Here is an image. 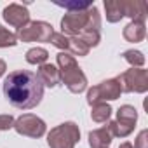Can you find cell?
<instances>
[{
  "instance_id": "obj_1",
  "label": "cell",
  "mask_w": 148,
  "mask_h": 148,
  "mask_svg": "<svg viewBox=\"0 0 148 148\" xmlns=\"http://www.w3.org/2000/svg\"><path fill=\"white\" fill-rule=\"evenodd\" d=\"M4 96L5 99L19 110L35 108L44 98V86L37 73L28 70L11 71L4 80Z\"/></svg>"
},
{
  "instance_id": "obj_2",
  "label": "cell",
  "mask_w": 148,
  "mask_h": 148,
  "mask_svg": "<svg viewBox=\"0 0 148 148\" xmlns=\"http://www.w3.org/2000/svg\"><path fill=\"white\" fill-rule=\"evenodd\" d=\"M101 16L96 5H91L84 11L66 12L61 19V33L66 37H80L87 32H99Z\"/></svg>"
},
{
  "instance_id": "obj_3",
  "label": "cell",
  "mask_w": 148,
  "mask_h": 148,
  "mask_svg": "<svg viewBox=\"0 0 148 148\" xmlns=\"http://www.w3.org/2000/svg\"><path fill=\"white\" fill-rule=\"evenodd\" d=\"M58 59V70L61 75V82L66 86V89L73 94H80L87 89V77L82 71V68L79 66V63L75 61L71 54L68 52H59L56 56Z\"/></svg>"
},
{
  "instance_id": "obj_4",
  "label": "cell",
  "mask_w": 148,
  "mask_h": 148,
  "mask_svg": "<svg viewBox=\"0 0 148 148\" xmlns=\"http://www.w3.org/2000/svg\"><path fill=\"white\" fill-rule=\"evenodd\" d=\"M80 139V129L75 122H63L47 134L49 148H75Z\"/></svg>"
},
{
  "instance_id": "obj_5",
  "label": "cell",
  "mask_w": 148,
  "mask_h": 148,
  "mask_svg": "<svg viewBox=\"0 0 148 148\" xmlns=\"http://www.w3.org/2000/svg\"><path fill=\"white\" fill-rule=\"evenodd\" d=\"M122 92H138L143 94L148 91V71L143 68H131L117 77Z\"/></svg>"
},
{
  "instance_id": "obj_6",
  "label": "cell",
  "mask_w": 148,
  "mask_h": 148,
  "mask_svg": "<svg viewBox=\"0 0 148 148\" xmlns=\"http://www.w3.org/2000/svg\"><path fill=\"white\" fill-rule=\"evenodd\" d=\"M120 94H122V87H120L119 80L108 79V80H103L101 84H98L87 91V103L92 106L94 103L113 101V99H119Z\"/></svg>"
},
{
  "instance_id": "obj_7",
  "label": "cell",
  "mask_w": 148,
  "mask_h": 148,
  "mask_svg": "<svg viewBox=\"0 0 148 148\" xmlns=\"http://www.w3.org/2000/svg\"><path fill=\"white\" fill-rule=\"evenodd\" d=\"M52 35H54V28L45 21H30L16 33V37L21 42H51Z\"/></svg>"
},
{
  "instance_id": "obj_8",
  "label": "cell",
  "mask_w": 148,
  "mask_h": 148,
  "mask_svg": "<svg viewBox=\"0 0 148 148\" xmlns=\"http://www.w3.org/2000/svg\"><path fill=\"white\" fill-rule=\"evenodd\" d=\"M14 129L21 136L42 138L45 134V131H47V125L40 117H37L33 113H25V115H21L19 119L14 120Z\"/></svg>"
},
{
  "instance_id": "obj_9",
  "label": "cell",
  "mask_w": 148,
  "mask_h": 148,
  "mask_svg": "<svg viewBox=\"0 0 148 148\" xmlns=\"http://www.w3.org/2000/svg\"><path fill=\"white\" fill-rule=\"evenodd\" d=\"M4 19L5 23H9L11 26L14 28H23L30 23V12L25 5H19V4H9L5 9H4Z\"/></svg>"
},
{
  "instance_id": "obj_10",
  "label": "cell",
  "mask_w": 148,
  "mask_h": 148,
  "mask_svg": "<svg viewBox=\"0 0 148 148\" xmlns=\"http://www.w3.org/2000/svg\"><path fill=\"white\" fill-rule=\"evenodd\" d=\"M37 77L40 79L42 86H45V87H56V86H59V82H61L59 70H58L54 64H51V63H44V64L38 66Z\"/></svg>"
},
{
  "instance_id": "obj_11",
  "label": "cell",
  "mask_w": 148,
  "mask_h": 148,
  "mask_svg": "<svg viewBox=\"0 0 148 148\" xmlns=\"http://www.w3.org/2000/svg\"><path fill=\"white\" fill-rule=\"evenodd\" d=\"M124 11L125 16L131 18V21H138V23H145L146 19V4L143 0H124Z\"/></svg>"
},
{
  "instance_id": "obj_12",
  "label": "cell",
  "mask_w": 148,
  "mask_h": 148,
  "mask_svg": "<svg viewBox=\"0 0 148 148\" xmlns=\"http://www.w3.org/2000/svg\"><path fill=\"white\" fill-rule=\"evenodd\" d=\"M112 134L108 131V127H99L89 132V146L91 148H108L112 143Z\"/></svg>"
},
{
  "instance_id": "obj_13",
  "label": "cell",
  "mask_w": 148,
  "mask_h": 148,
  "mask_svg": "<svg viewBox=\"0 0 148 148\" xmlns=\"http://www.w3.org/2000/svg\"><path fill=\"white\" fill-rule=\"evenodd\" d=\"M122 35H124V38H125L127 42H132V44L141 42V40L146 37V26H145V23L131 21V23L124 28Z\"/></svg>"
},
{
  "instance_id": "obj_14",
  "label": "cell",
  "mask_w": 148,
  "mask_h": 148,
  "mask_svg": "<svg viewBox=\"0 0 148 148\" xmlns=\"http://www.w3.org/2000/svg\"><path fill=\"white\" fill-rule=\"evenodd\" d=\"M105 11H106V19L110 23L120 21L125 16L124 0H105Z\"/></svg>"
},
{
  "instance_id": "obj_15",
  "label": "cell",
  "mask_w": 148,
  "mask_h": 148,
  "mask_svg": "<svg viewBox=\"0 0 148 148\" xmlns=\"http://www.w3.org/2000/svg\"><path fill=\"white\" fill-rule=\"evenodd\" d=\"M117 122H120L122 125H127V127H134L136 125V120H138V112L134 106L131 105H122L117 112Z\"/></svg>"
},
{
  "instance_id": "obj_16",
  "label": "cell",
  "mask_w": 148,
  "mask_h": 148,
  "mask_svg": "<svg viewBox=\"0 0 148 148\" xmlns=\"http://www.w3.org/2000/svg\"><path fill=\"white\" fill-rule=\"evenodd\" d=\"M112 115V106L108 103H94L92 105V112H91V119L98 124L108 122Z\"/></svg>"
},
{
  "instance_id": "obj_17",
  "label": "cell",
  "mask_w": 148,
  "mask_h": 148,
  "mask_svg": "<svg viewBox=\"0 0 148 148\" xmlns=\"http://www.w3.org/2000/svg\"><path fill=\"white\" fill-rule=\"evenodd\" d=\"M66 51H68V54H71L73 58H75V56H87L91 49L79 37H68V47H66Z\"/></svg>"
},
{
  "instance_id": "obj_18",
  "label": "cell",
  "mask_w": 148,
  "mask_h": 148,
  "mask_svg": "<svg viewBox=\"0 0 148 148\" xmlns=\"http://www.w3.org/2000/svg\"><path fill=\"white\" fill-rule=\"evenodd\" d=\"M49 58V52L44 49V47H33L30 51H26V61L30 64H44Z\"/></svg>"
},
{
  "instance_id": "obj_19",
  "label": "cell",
  "mask_w": 148,
  "mask_h": 148,
  "mask_svg": "<svg viewBox=\"0 0 148 148\" xmlns=\"http://www.w3.org/2000/svg\"><path fill=\"white\" fill-rule=\"evenodd\" d=\"M122 58L132 66V68H141L143 64H145V56H143V52L141 51H134V49H129V51H125L124 54H122Z\"/></svg>"
},
{
  "instance_id": "obj_20",
  "label": "cell",
  "mask_w": 148,
  "mask_h": 148,
  "mask_svg": "<svg viewBox=\"0 0 148 148\" xmlns=\"http://www.w3.org/2000/svg\"><path fill=\"white\" fill-rule=\"evenodd\" d=\"M56 5L66 9L68 12H73V11H84V9H89L91 5H94L92 2H86V0H70V2H56Z\"/></svg>"
},
{
  "instance_id": "obj_21",
  "label": "cell",
  "mask_w": 148,
  "mask_h": 148,
  "mask_svg": "<svg viewBox=\"0 0 148 148\" xmlns=\"http://www.w3.org/2000/svg\"><path fill=\"white\" fill-rule=\"evenodd\" d=\"M18 44V37L16 33L9 32L7 28L0 26V49H5V47H14Z\"/></svg>"
},
{
  "instance_id": "obj_22",
  "label": "cell",
  "mask_w": 148,
  "mask_h": 148,
  "mask_svg": "<svg viewBox=\"0 0 148 148\" xmlns=\"http://www.w3.org/2000/svg\"><path fill=\"white\" fill-rule=\"evenodd\" d=\"M51 44L58 49H61V52H66V47H68V37L63 35V33H54L51 37Z\"/></svg>"
},
{
  "instance_id": "obj_23",
  "label": "cell",
  "mask_w": 148,
  "mask_h": 148,
  "mask_svg": "<svg viewBox=\"0 0 148 148\" xmlns=\"http://www.w3.org/2000/svg\"><path fill=\"white\" fill-rule=\"evenodd\" d=\"M14 117L12 115H0V131H9L14 127Z\"/></svg>"
},
{
  "instance_id": "obj_24",
  "label": "cell",
  "mask_w": 148,
  "mask_h": 148,
  "mask_svg": "<svg viewBox=\"0 0 148 148\" xmlns=\"http://www.w3.org/2000/svg\"><path fill=\"white\" fill-rule=\"evenodd\" d=\"M132 146H134V148H148V131H146V129H143V131L138 134L136 143H134Z\"/></svg>"
},
{
  "instance_id": "obj_25",
  "label": "cell",
  "mask_w": 148,
  "mask_h": 148,
  "mask_svg": "<svg viewBox=\"0 0 148 148\" xmlns=\"http://www.w3.org/2000/svg\"><path fill=\"white\" fill-rule=\"evenodd\" d=\"M5 70H7V64H5V61L4 59H0V77L5 73Z\"/></svg>"
},
{
  "instance_id": "obj_26",
  "label": "cell",
  "mask_w": 148,
  "mask_h": 148,
  "mask_svg": "<svg viewBox=\"0 0 148 148\" xmlns=\"http://www.w3.org/2000/svg\"><path fill=\"white\" fill-rule=\"evenodd\" d=\"M119 148H134V146H132V143L124 141V143H120V146H119Z\"/></svg>"
}]
</instances>
